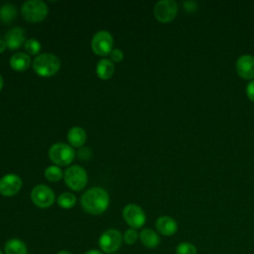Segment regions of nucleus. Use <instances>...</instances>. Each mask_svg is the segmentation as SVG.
<instances>
[{
    "label": "nucleus",
    "mask_w": 254,
    "mask_h": 254,
    "mask_svg": "<svg viewBox=\"0 0 254 254\" xmlns=\"http://www.w3.org/2000/svg\"><path fill=\"white\" fill-rule=\"evenodd\" d=\"M177 254H196V247L190 242H181L176 248Z\"/></svg>",
    "instance_id": "24"
},
{
    "label": "nucleus",
    "mask_w": 254,
    "mask_h": 254,
    "mask_svg": "<svg viewBox=\"0 0 254 254\" xmlns=\"http://www.w3.org/2000/svg\"><path fill=\"white\" fill-rule=\"evenodd\" d=\"M0 254H3V252H2V251H1V250H0Z\"/></svg>",
    "instance_id": "34"
},
{
    "label": "nucleus",
    "mask_w": 254,
    "mask_h": 254,
    "mask_svg": "<svg viewBox=\"0 0 254 254\" xmlns=\"http://www.w3.org/2000/svg\"><path fill=\"white\" fill-rule=\"evenodd\" d=\"M65 185L72 190H81L87 184V174L83 168L74 165L68 167L64 175Z\"/></svg>",
    "instance_id": "4"
},
{
    "label": "nucleus",
    "mask_w": 254,
    "mask_h": 254,
    "mask_svg": "<svg viewBox=\"0 0 254 254\" xmlns=\"http://www.w3.org/2000/svg\"><path fill=\"white\" fill-rule=\"evenodd\" d=\"M178 3L174 0H161L154 7L155 18L161 23L172 22L178 14Z\"/></svg>",
    "instance_id": "7"
},
{
    "label": "nucleus",
    "mask_w": 254,
    "mask_h": 254,
    "mask_svg": "<svg viewBox=\"0 0 254 254\" xmlns=\"http://www.w3.org/2000/svg\"><path fill=\"white\" fill-rule=\"evenodd\" d=\"M17 9L12 4H4L0 7V21L4 24H9L16 19Z\"/></svg>",
    "instance_id": "20"
},
{
    "label": "nucleus",
    "mask_w": 254,
    "mask_h": 254,
    "mask_svg": "<svg viewBox=\"0 0 254 254\" xmlns=\"http://www.w3.org/2000/svg\"><path fill=\"white\" fill-rule=\"evenodd\" d=\"M156 229L164 236H172L178 230V223L173 217L163 215L156 220Z\"/></svg>",
    "instance_id": "14"
},
{
    "label": "nucleus",
    "mask_w": 254,
    "mask_h": 254,
    "mask_svg": "<svg viewBox=\"0 0 254 254\" xmlns=\"http://www.w3.org/2000/svg\"><path fill=\"white\" fill-rule=\"evenodd\" d=\"M113 47V38L107 31L97 32L91 41V49L93 53L100 57L110 54Z\"/></svg>",
    "instance_id": "9"
},
{
    "label": "nucleus",
    "mask_w": 254,
    "mask_h": 254,
    "mask_svg": "<svg viewBox=\"0 0 254 254\" xmlns=\"http://www.w3.org/2000/svg\"><path fill=\"white\" fill-rule=\"evenodd\" d=\"M90 156V150L88 148H83L78 151V158L80 160H87Z\"/></svg>",
    "instance_id": "29"
},
{
    "label": "nucleus",
    "mask_w": 254,
    "mask_h": 254,
    "mask_svg": "<svg viewBox=\"0 0 254 254\" xmlns=\"http://www.w3.org/2000/svg\"><path fill=\"white\" fill-rule=\"evenodd\" d=\"M84 254H102V252L97 249H90V250H87Z\"/></svg>",
    "instance_id": "30"
},
{
    "label": "nucleus",
    "mask_w": 254,
    "mask_h": 254,
    "mask_svg": "<svg viewBox=\"0 0 254 254\" xmlns=\"http://www.w3.org/2000/svg\"><path fill=\"white\" fill-rule=\"evenodd\" d=\"M139 238V233L134 228L127 229L123 234V241L127 245H133L137 242Z\"/></svg>",
    "instance_id": "25"
},
{
    "label": "nucleus",
    "mask_w": 254,
    "mask_h": 254,
    "mask_svg": "<svg viewBox=\"0 0 254 254\" xmlns=\"http://www.w3.org/2000/svg\"><path fill=\"white\" fill-rule=\"evenodd\" d=\"M60 67L61 61L54 54L45 53L37 56L33 61V68L35 72L40 76H52L59 71Z\"/></svg>",
    "instance_id": "2"
},
{
    "label": "nucleus",
    "mask_w": 254,
    "mask_h": 254,
    "mask_svg": "<svg viewBox=\"0 0 254 254\" xmlns=\"http://www.w3.org/2000/svg\"><path fill=\"white\" fill-rule=\"evenodd\" d=\"M115 70L113 63L108 59H102L97 63L96 65V74L100 79L106 80L109 79Z\"/></svg>",
    "instance_id": "17"
},
{
    "label": "nucleus",
    "mask_w": 254,
    "mask_h": 254,
    "mask_svg": "<svg viewBox=\"0 0 254 254\" xmlns=\"http://www.w3.org/2000/svg\"><path fill=\"white\" fill-rule=\"evenodd\" d=\"M80 204L87 213L93 215L101 214L109 205L108 192L99 187L91 188L81 195Z\"/></svg>",
    "instance_id": "1"
},
{
    "label": "nucleus",
    "mask_w": 254,
    "mask_h": 254,
    "mask_svg": "<svg viewBox=\"0 0 254 254\" xmlns=\"http://www.w3.org/2000/svg\"><path fill=\"white\" fill-rule=\"evenodd\" d=\"M122 215L130 228H141L146 222V214L144 210L135 203L127 204L123 208Z\"/></svg>",
    "instance_id": "10"
},
{
    "label": "nucleus",
    "mask_w": 254,
    "mask_h": 254,
    "mask_svg": "<svg viewBox=\"0 0 254 254\" xmlns=\"http://www.w3.org/2000/svg\"><path fill=\"white\" fill-rule=\"evenodd\" d=\"M139 239L141 243L147 248H155L160 244L159 234L151 228H144L139 233Z\"/></svg>",
    "instance_id": "15"
},
{
    "label": "nucleus",
    "mask_w": 254,
    "mask_h": 254,
    "mask_svg": "<svg viewBox=\"0 0 254 254\" xmlns=\"http://www.w3.org/2000/svg\"><path fill=\"white\" fill-rule=\"evenodd\" d=\"M5 49H6V43H5V41L0 39V54L3 53Z\"/></svg>",
    "instance_id": "31"
},
{
    "label": "nucleus",
    "mask_w": 254,
    "mask_h": 254,
    "mask_svg": "<svg viewBox=\"0 0 254 254\" xmlns=\"http://www.w3.org/2000/svg\"><path fill=\"white\" fill-rule=\"evenodd\" d=\"M184 7H185V10L189 13H192L197 10V5H196V2H194V1L184 2Z\"/></svg>",
    "instance_id": "28"
},
{
    "label": "nucleus",
    "mask_w": 254,
    "mask_h": 254,
    "mask_svg": "<svg viewBox=\"0 0 254 254\" xmlns=\"http://www.w3.org/2000/svg\"><path fill=\"white\" fill-rule=\"evenodd\" d=\"M24 49L28 53V55L31 56H36L40 53L41 51V44L38 40L36 39H28L25 44H24Z\"/></svg>",
    "instance_id": "23"
},
{
    "label": "nucleus",
    "mask_w": 254,
    "mask_h": 254,
    "mask_svg": "<svg viewBox=\"0 0 254 254\" xmlns=\"http://www.w3.org/2000/svg\"><path fill=\"white\" fill-rule=\"evenodd\" d=\"M25 31L19 27L11 29L5 36L6 47L11 51L19 49L23 44H25Z\"/></svg>",
    "instance_id": "13"
},
{
    "label": "nucleus",
    "mask_w": 254,
    "mask_h": 254,
    "mask_svg": "<svg viewBox=\"0 0 254 254\" xmlns=\"http://www.w3.org/2000/svg\"><path fill=\"white\" fill-rule=\"evenodd\" d=\"M49 158L57 166H67L74 158L73 149L64 143H56L49 150Z\"/></svg>",
    "instance_id": "5"
},
{
    "label": "nucleus",
    "mask_w": 254,
    "mask_h": 254,
    "mask_svg": "<svg viewBox=\"0 0 254 254\" xmlns=\"http://www.w3.org/2000/svg\"><path fill=\"white\" fill-rule=\"evenodd\" d=\"M57 254H71L69 251H66V250H62L60 252H58Z\"/></svg>",
    "instance_id": "32"
},
{
    "label": "nucleus",
    "mask_w": 254,
    "mask_h": 254,
    "mask_svg": "<svg viewBox=\"0 0 254 254\" xmlns=\"http://www.w3.org/2000/svg\"><path fill=\"white\" fill-rule=\"evenodd\" d=\"M109 57H110V61L112 63L113 62L114 63H120L124 58V54L119 49H112V51L109 54Z\"/></svg>",
    "instance_id": "26"
},
{
    "label": "nucleus",
    "mask_w": 254,
    "mask_h": 254,
    "mask_svg": "<svg viewBox=\"0 0 254 254\" xmlns=\"http://www.w3.org/2000/svg\"><path fill=\"white\" fill-rule=\"evenodd\" d=\"M55 193L53 190L45 185H38L31 191L33 203L40 208H48L55 202Z\"/></svg>",
    "instance_id": "8"
},
{
    "label": "nucleus",
    "mask_w": 254,
    "mask_h": 254,
    "mask_svg": "<svg viewBox=\"0 0 254 254\" xmlns=\"http://www.w3.org/2000/svg\"><path fill=\"white\" fill-rule=\"evenodd\" d=\"M114 254H117V253H114Z\"/></svg>",
    "instance_id": "35"
},
{
    "label": "nucleus",
    "mask_w": 254,
    "mask_h": 254,
    "mask_svg": "<svg viewBox=\"0 0 254 254\" xmlns=\"http://www.w3.org/2000/svg\"><path fill=\"white\" fill-rule=\"evenodd\" d=\"M237 74L243 79H254V57L251 55L240 56L235 64Z\"/></svg>",
    "instance_id": "12"
},
{
    "label": "nucleus",
    "mask_w": 254,
    "mask_h": 254,
    "mask_svg": "<svg viewBox=\"0 0 254 254\" xmlns=\"http://www.w3.org/2000/svg\"><path fill=\"white\" fill-rule=\"evenodd\" d=\"M63 176L64 175H63L61 168L57 165L49 166L45 170V177L47 178V180H49L51 182H58L63 178Z\"/></svg>",
    "instance_id": "22"
},
{
    "label": "nucleus",
    "mask_w": 254,
    "mask_h": 254,
    "mask_svg": "<svg viewBox=\"0 0 254 254\" xmlns=\"http://www.w3.org/2000/svg\"><path fill=\"white\" fill-rule=\"evenodd\" d=\"M22 188V180L15 174H7L0 179V193L4 196L17 194Z\"/></svg>",
    "instance_id": "11"
},
{
    "label": "nucleus",
    "mask_w": 254,
    "mask_h": 254,
    "mask_svg": "<svg viewBox=\"0 0 254 254\" xmlns=\"http://www.w3.org/2000/svg\"><path fill=\"white\" fill-rule=\"evenodd\" d=\"M48 6L41 0H30L22 5L21 13L24 19L31 23L43 21L48 15Z\"/></svg>",
    "instance_id": "3"
},
{
    "label": "nucleus",
    "mask_w": 254,
    "mask_h": 254,
    "mask_svg": "<svg viewBox=\"0 0 254 254\" xmlns=\"http://www.w3.org/2000/svg\"><path fill=\"white\" fill-rule=\"evenodd\" d=\"M123 241V235L117 229L105 230L98 239L99 248L105 253H115L120 249Z\"/></svg>",
    "instance_id": "6"
},
{
    "label": "nucleus",
    "mask_w": 254,
    "mask_h": 254,
    "mask_svg": "<svg viewBox=\"0 0 254 254\" xmlns=\"http://www.w3.org/2000/svg\"><path fill=\"white\" fill-rule=\"evenodd\" d=\"M27 246L25 242L18 238H11L4 244V254H27Z\"/></svg>",
    "instance_id": "18"
},
{
    "label": "nucleus",
    "mask_w": 254,
    "mask_h": 254,
    "mask_svg": "<svg viewBox=\"0 0 254 254\" xmlns=\"http://www.w3.org/2000/svg\"><path fill=\"white\" fill-rule=\"evenodd\" d=\"M246 95L251 101L254 102V79L248 82L246 86Z\"/></svg>",
    "instance_id": "27"
},
{
    "label": "nucleus",
    "mask_w": 254,
    "mask_h": 254,
    "mask_svg": "<svg viewBox=\"0 0 254 254\" xmlns=\"http://www.w3.org/2000/svg\"><path fill=\"white\" fill-rule=\"evenodd\" d=\"M67 140L72 147H81L85 143L86 133L81 127H72L67 133Z\"/></svg>",
    "instance_id": "19"
},
{
    "label": "nucleus",
    "mask_w": 254,
    "mask_h": 254,
    "mask_svg": "<svg viewBox=\"0 0 254 254\" xmlns=\"http://www.w3.org/2000/svg\"><path fill=\"white\" fill-rule=\"evenodd\" d=\"M10 66L16 71H25L31 64V59L28 54L17 53L10 58Z\"/></svg>",
    "instance_id": "16"
},
{
    "label": "nucleus",
    "mask_w": 254,
    "mask_h": 254,
    "mask_svg": "<svg viewBox=\"0 0 254 254\" xmlns=\"http://www.w3.org/2000/svg\"><path fill=\"white\" fill-rule=\"evenodd\" d=\"M3 84H4V81H3V77L0 75V91H1V89H2V87H3Z\"/></svg>",
    "instance_id": "33"
},
{
    "label": "nucleus",
    "mask_w": 254,
    "mask_h": 254,
    "mask_svg": "<svg viewBox=\"0 0 254 254\" xmlns=\"http://www.w3.org/2000/svg\"><path fill=\"white\" fill-rule=\"evenodd\" d=\"M57 201H58V204L62 208L68 209V208H71L74 206V204L76 202V197L71 192H64L58 197Z\"/></svg>",
    "instance_id": "21"
}]
</instances>
